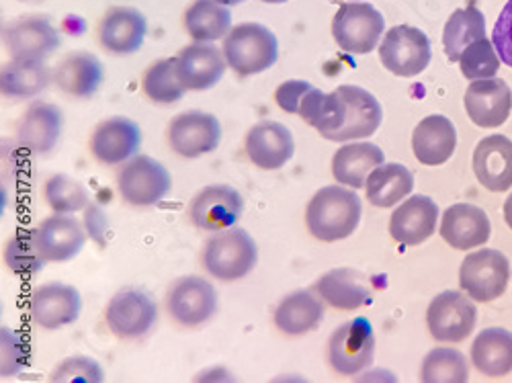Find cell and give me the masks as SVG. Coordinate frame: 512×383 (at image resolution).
<instances>
[{"instance_id":"1","label":"cell","mask_w":512,"mask_h":383,"mask_svg":"<svg viewBox=\"0 0 512 383\" xmlns=\"http://www.w3.org/2000/svg\"><path fill=\"white\" fill-rule=\"evenodd\" d=\"M363 214V203L355 191L345 187L320 189L306 207V228L312 238L332 244L349 238Z\"/></svg>"},{"instance_id":"2","label":"cell","mask_w":512,"mask_h":383,"mask_svg":"<svg viewBox=\"0 0 512 383\" xmlns=\"http://www.w3.org/2000/svg\"><path fill=\"white\" fill-rule=\"evenodd\" d=\"M259 250L252 236L242 228H228L213 234L203 248V267L218 281L230 283L252 273Z\"/></svg>"},{"instance_id":"3","label":"cell","mask_w":512,"mask_h":383,"mask_svg":"<svg viewBox=\"0 0 512 383\" xmlns=\"http://www.w3.org/2000/svg\"><path fill=\"white\" fill-rule=\"evenodd\" d=\"M224 58L242 78L269 70L279 56L277 37L261 23H242L224 37Z\"/></svg>"},{"instance_id":"4","label":"cell","mask_w":512,"mask_h":383,"mask_svg":"<svg viewBox=\"0 0 512 383\" xmlns=\"http://www.w3.org/2000/svg\"><path fill=\"white\" fill-rule=\"evenodd\" d=\"M383 31H386V21L369 3L340 5L332 19V37L336 46L355 56L373 52Z\"/></svg>"},{"instance_id":"5","label":"cell","mask_w":512,"mask_h":383,"mask_svg":"<svg viewBox=\"0 0 512 383\" xmlns=\"http://www.w3.org/2000/svg\"><path fill=\"white\" fill-rule=\"evenodd\" d=\"M510 281V263L502 252L480 248L467 254L459 267V287L474 302L488 304L504 295Z\"/></svg>"},{"instance_id":"6","label":"cell","mask_w":512,"mask_h":383,"mask_svg":"<svg viewBox=\"0 0 512 383\" xmlns=\"http://www.w3.org/2000/svg\"><path fill=\"white\" fill-rule=\"evenodd\" d=\"M173 189L170 173L150 156H134L123 164L117 177V191L125 203L150 207L160 203Z\"/></svg>"},{"instance_id":"7","label":"cell","mask_w":512,"mask_h":383,"mask_svg":"<svg viewBox=\"0 0 512 383\" xmlns=\"http://www.w3.org/2000/svg\"><path fill=\"white\" fill-rule=\"evenodd\" d=\"M431 58V39L416 27L398 25L383 35L379 60L381 66H386V70L396 76L412 78L422 74L431 64Z\"/></svg>"},{"instance_id":"8","label":"cell","mask_w":512,"mask_h":383,"mask_svg":"<svg viewBox=\"0 0 512 383\" xmlns=\"http://www.w3.org/2000/svg\"><path fill=\"white\" fill-rule=\"evenodd\" d=\"M375 355V334L365 318L338 326L328 340V363L343 377H353L371 367Z\"/></svg>"},{"instance_id":"9","label":"cell","mask_w":512,"mask_h":383,"mask_svg":"<svg viewBox=\"0 0 512 383\" xmlns=\"http://www.w3.org/2000/svg\"><path fill=\"white\" fill-rule=\"evenodd\" d=\"M478 322L476 304L459 291H443L426 310V328L437 343L457 345L474 332Z\"/></svg>"},{"instance_id":"10","label":"cell","mask_w":512,"mask_h":383,"mask_svg":"<svg viewBox=\"0 0 512 383\" xmlns=\"http://www.w3.org/2000/svg\"><path fill=\"white\" fill-rule=\"evenodd\" d=\"M218 291L207 279L183 277L173 283L166 295V310L183 328H197L218 312Z\"/></svg>"},{"instance_id":"11","label":"cell","mask_w":512,"mask_h":383,"mask_svg":"<svg viewBox=\"0 0 512 383\" xmlns=\"http://www.w3.org/2000/svg\"><path fill=\"white\" fill-rule=\"evenodd\" d=\"M156 320V302L140 289H125L115 293L105 308L107 328L121 340H136L146 336L154 328Z\"/></svg>"},{"instance_id":"12","label":"cell","mask_w":512,"mask_h":383,"mask_svg":"<svg viewBox=\"0 0 512 383\" xmlns=\"http://www.w3.org/2000/svg\"><path fill=\"white\" fill-rule=\"evenodd\" d=\"M168 146L183 158H199L218 150L222 125L216 115L203 111H185L168 123Z\"/></svg>"},{"instance_id":"13","label":"cell","mask_w":512,"mask_h":383,"mask_svg":"<svg viewBox=\"0 0 512 383\" xmlns=\"http://www.w3.org/2000/svg\"><path fill=\"white\" fill-rule=\"evenodd\" d=\"M82 297L76 287L66 283H44L31 291L27 314L31 322L44 330H60L78 320Z\"/></svg>"},{"instance_id":"14","label":"cell","mask_w":512,"mask_h":383,"mask_svg":"<svg viewBox=\"0 0 512 383\" xmlns=\"http://www.w3.org/2000/svg\"><path fill=\"white\" fill-rule=\"evenodd\" d=\"M5 46L13 60L44 62L60 46V33L48 17L25 15L5 27Z\"/></svg>"},{"instance_id":"15","label":"cell","mask_w":512,"mask_h":383,"mask_svg":"<svg viewBox=\"0 0 512 383\" xmlns=\"http://www.w3.org/2000/svg\"><path fill=\"white\" fill-rule=\"evenodd\" d=\"M242 211L244 199L230 185H209L201 189L189 205L193 226L207 232H222L232 228L240 220Z\"/></svg>"},{"instance_id":"16","label":"cell","mask_w":512,"mask_h":383,"mask_svg":"<svg viewBox=\"0 0 512 383\" xmlns=\"http://www.w3.org/2000/svg\"><path fill=\"white\" fill-rule=\"evenodd\" d=\"M142 146L140 125L127 117L103 119L91 136L89 148L95 160L103 166L123 164L136 156Z\"/></svg>"},{"instance_id":"17","label":"cell","mask_w":512,"mask_h":383,"mask_svg":"<svg viewBox=\"0 0 512 383\" xmlns=\"http://www.w3.org/2000/svg\"><path fill=\"white\" fill-rule=\"evenodd\" d=\"M33 240L46 263H68L87 242V230L70 214H56L33 230Z\"/></svg>"},{"instance_id":"18","label":"cell","mask_w":512,"mask_h":383,"mask_svg":"<svg viewBox=\"0 0 512 383\" xmlns=\"http://www.w3.org/2000/svg\"><path fill=\"white\" fill-rule=\"evenodd\" d=\"M465 111L478 127L492 130L506 123L512 111V91L502 78L474 80L465 91Z\"/></svg>"},{"instance_id":"19","label":"cell","mask_w":512,"mask_h":383,"mask_svg":"<svg viewBox=\"0 0 512 383\" xmlns=\"http://www.w3.org/2000/svg\"><path fill=\"white\" fill-rule=\"evenodd\" d=\"M248 160L261 170L283 168L295 152V142L285 125L277 121H261L250 127L244 138Z\"/></svg>"},{"instance_id":"20","label":"cell","mask_w":512,"mask_h":383,"mask_svg":"<svg viewBox=\"0 0 512 383\" xmlns=\"http://www.w3.org/2000/svg\"><path fill=\"white\" fill-rule=\"evenodd\" d=\"M226 68L224 52L201 41H195L177 54V74L187 91L213 89L224 78Z\"/></svg>"},{"instance_id":"21","label":"cell","mask_w":512,"mask_h":383,"mask_svg":"<svg viewBox=\"0 0 512 383\" xmlns=\"http://www.w3.org/2000/svg\"><path fill=\"white\" fill-rule=\"evenodd\" d=\"M439 207L426 195L408 197L390 218V236L404 246H420L437 230Z\"/></svg>"},{"instance_id":"22","label":"cell","mask_w":512,"mask_h":383,"mask_svg":"<svg viewBox=\"0 0 512 383\" xmlns=\"http://www.w3.org/2000/svg\"><path fill=\"white\" fill-rule=\"evenodd\" d=\"M490 232L492 226L486 211L469 203L451 205L441 220V238L453 250H472L484 246L490 240Z\"/></svg>"},{"instance_id":"23","label":"cell","mask_w":512,"mask_h":383,"mask_svg":"<svg viewBox=\"0 0 512 383\" xmlns=\"http://www.w3.org/2000/svg\"><path fill=\"white\" fill-rule=\"evenodd\" d=\"M146 17L132 7H113L99 23V44L119 56L134 54L146 37Z\"/></svg>"},{"instance_id":"24","label":"cell","mask_w":512,"mask_h":383,"mask_svg":"<svg viewBox=\"0 0 512 383\" xmlns=\"http://www.w3.org/2000/svg\"><path fill=\"white\" fill-rule=\"evenodd\" d=\"M336 93L345 101V125L332 142H351L365 140L373 136L383 119V111L379 101L365 89L355 84H343Z\"/></svg>"},{"instance_id":"25","label":"cell","mask_w":512,"mask_h":383,"mask_svg":"<svg viewBox=\"0 0 512 383\" xmlns=\"http://www.w3.org/2000/svg\"><path fill=\"white\" fill-rule=\"evenodd\" d=\"M60 134H62V111L56 105L44 103V101L33 103L25 111L17 127L19 144L37 156L50 154L56 148Z\"/></svg>"},{"instance_id":"26","label":"cell","mask_w":512,"mask_h":383,"mask_svg":"<svg viewBox=\"0 0 512 383\" xmlns=\"http://www.w3.org/2000/svg\"><path fill=\"white\" fill-rule=\"evenodd\" d=\"M474 173L492 193L512 187V142L506 136H488L474 150Z\"/></svg>"},{"instance_id":"27","label":"cell","mask_w":512,"mask_h":383,"mask_svg":"<svg viewBox=\"0 0 512 383\" xmlns=\"http://www.w3.org/2000/svg\"><path fill=\"white\" fill-rule=\"evenodd\" d=\"M457 146V132L445 115L424 117L412 134V152L424 166L445 164Z\"/></svg>"},{"instance_id":"28","label":"cell","mask_w":512,"mask_h":383,"mask_svg":"<svg viewBox=\"0 0 512 383\" xmlns=\"http://www.w3.org/2000/svg\"><path fill=\"white\" fill-rule=\"evenodd\" d=\"M103 78V64L89 52H72L64 56L54 70V82L58 84V89L78 99L93 97L99 91Z\"/></svg>"},{"instance_id":"29","label":"cell","mask_w":512,"mask_h":383,"mask_svg":"<svg viewBox=\"0 0 512 383\" xmlns=\"http://www.w3.org/2000/svg\"><path fill=\"white\" fill-rule=\"evenodd\" d=\"M386 162L383 150L371 142L345 144L332 156V177L351 189H363L369 175Z\"/></svg>"},{"instance_id":"30","label":"cell","mask_w":512,"mask_h":383,"mask_svg":"<svg viewBox=\"0 0 512 383\" xmlns=\"http://www.w3.org/2000/svg\"><path fill=\"white\" fill-rule=\"evenodd\" d=\"M316 293L340 312H351L371 302V289L365 277L353 269H334L324 273L316 283Z\"/></svg>"},{"instance_id":"31","label":"cell","mask_w":512,"mask_h":383,"mask_svg":"<svg viewBox=\"0 0 512 383\" xmlns=\"http://www.w3.org/2000/svg\"><path fill=\"white\" fill-rule=\"evenodd\" d=\"M324 318V304L308 289L293 291L279 302L273 320L279 332L287 336H304L320 326Z\"/></svg>"},{"instance_id":"32","label":"cell","mask_w":512,"mask_h":383,"mask_svg":"<svg viewBox=\"0 0 512 383\" xmlns=\"http://www.w3.org/2000/svg\"><path fill=\"white\" fill-rule=\"evenodd\" d=\"M474 367L492 379L512 373V332L504 328L482 330L472 345Z\"/></svg>"},{"instance_id":"33","label":"cell","mask_w":512,"mask_h":383,"mask_svg":"<svg viewBox=\"0 0 512 383\" xmlns=\"http://www.w3.org/2000/svg\"><path fill=\"white\" fill-rule=\"evenodd\" d=\"M412 191H414V177L410 175V170L404 164H398V162H392V164L383 162L373 170L365 183L367 201L379 209L398 205V201H402L404 197H410Z\"/></svg>"},{"instance_id":"34","label":"cell","mask_w":512,"mask_h":383,"mask_svg":"<svg viewBox=\"0 0 512 383\" xmlns=\"http://www.w3.org/2000/svg\"><path fill=\"white\" fill-rule=\"evenodd\" d=\"M187 33L201 44H211L230 33L232 13L216 0H193L183 15Z\"/></svg>"},{"instance_id":"35","label":"cell","mask_w":512,"mask_h":383,"mask_svg":"<svg viewBox=\"0 0 512 383\" xmlns=\"http://www.w3.org/2000/svg\"><path fill=\"white\" fill-rule=\"evenodd\" d=\"M486 37V17L482 11L474 5H469L465 9H457L445 29H443V48L445 56L451 62H459L461 54L474 44V41H480Z\"/></svg>"},{"instance_id":"36","label":"cell","mask_w":512,"mask_h":383,"mask_svg":"<svg viewBox=\"0 0 512 383\" xmlns=\"http://www.w3.org/2000/svg\"><path fill=\"white\" fill-rule=\"evenodd\" d=\"M50 84V70L41 60H11L0 74V89L13 99H31Z\"/></svg>"},{"instance_id":"37","label":"cell","mask_w":512,"mask_h":383,"mask_svg":"<svg viewBox=\"0 0 512 383\" xmlns=\"http://www.w3.org/2000/svg\"><path fill=\"white\" fill-rule=\"evenodd\" d=\"M144 95L158 105H173L183 99L185 87L177 74V56L156 60L142 78Z\"/></svg>"},{"instance_id":"38","label":"cell","mask_w":512,"mask_h":383,"mask_svg":"<svg viewBox=\"0 0 512 383\" xmlns=\"http://www.w3.org/2000/svg\"><path fill=\"white\" fill-rule=\"evenodd\" d=\"M467 377V361L455 349H435L422 361L420 379L424 383H465Z\"/></svg>"},{"instance_id":"39","label":"cell","mask_w":512,"mask_h":383,"mask_svg":"<svg viewBox=\"0 0 512 383\" xmlns=\"http://www.w3.org/2000/svg\"><path fill=\"white\" fill-rule=\"evenodd\" d=\"M44 199L54 214H76L89 205V191L68 175H54L44 185Z\"/></svg>"},{"instance_id":"40","label":"cell","mask_w":512,"mask_h":383,"mask_svg":"<svg viewBox=\"0 0 512 383\" xmlns=\"http://www.w3.org/2000/svg\"><path fill=\"white\" fill-rule=\"evenodd\" d=\"M5 265L19 277H33L44 269V259L35 246L33 230L17 232L5 244Z\"/></svg>"},{"instance_id":"41","label":"cell","mask_w":512,"mask_h":383,"mask_svg":"<svg viewBox=\"0 0 512 383\" xmlns=\"http://www.w3.org/2000/svg\"><path fill=\"white\" fill-rule=\"evenodd\" d=\"M459 70L467 80H486L494 78L500 70V56L496 54V48L488 37L474 41L461 58H459Z\"/></svg>"},{"instance_id":"42","label":"cell","mask_w":512,"mask_h":383,"mask_svg":"<svg viewBox=\"0 0 512 383\" xmlns=\"http://www.w3.org/2000/svg\"><path fill=\"white\" fill-rule=\"evenodd\" d=\"M52 383H103L105 371L103 367L84 355L64 359L50 375Z\"/></svg>"},{"instance_id":"43","label":"cell","mask_w":512,"mask_h":383,"mask_svg":"<svg viewBox=\"0 0 512 383\" xmlns=\"http://www.w3.org/2000/svg\"><path fill=\"white\" fill-rule=\"evenodd\" d=\"M0 340H3V365H0V375L13 377L27 363V347L11 328L0 330Z\"/></svg>"},{"instance_id":"44","label":"cell","mask_w":512,"mask_h":383,"mask_svg":"<svg viewBox=\"0 0 512 383\" xmlns=\"http://www.w3.org/2000/svg\"><path fill=\"white\" fill-rule=\"evenodd\" d=\"M314 87L306 80H287L283 82L281 87H277L275 91V103L279 109H283L289 115H297L300 113V107L306 99V95L312 91Z\"/></svg>"},{"instance_id":"45","label":"cell","mask_w":512,"mask_h":383,"mask_svg":"<svg viewBox=\"0 0 512 383\" xmlns=\"http://www.w3.org/2000/svg\"><path fill=\"white\" fill-rule=\"evenodd\" d=\"M492 44L500 56V62L512 68V0H508L500 17L496 19Z\"/></svg>"},{"instance_id":"46","label":"cell","mask_w":512,"mask_h":383,"mask_svg":"<svg viewBox=\"0 0 512 383\" xmlns=\"http://www.w3.org/2000/svg\"><path fill=\"white\" fill-rule=\"evenodd\" d=\"M504 222L512 230V195L504 201Z\"/></svg>"},{"instance_id":"47","label":"cell","mask_w":512,"mask_h":383,"mask_svg":"<svg viewBox=\"0 0 512 383\" xmlns=\"http://www.w3.org/2000/svg\"><path fill=\"white\" fill-rule=\"evenodd\" d=\"M216 3H220V5H224V7H232V5L244 3V0H216Z\"/></svg>"},{"instance_id":"48","label":"cell","mask_w":512,"mask_h":383,"mask_svg":"<svg viewBox=\"0 0 512 383\" xmlns=\"http://www.w3.org/2000/svg\"><path fill=\"white\" fill-rule=\"evenodd\" d=\"M263 3H269V5H281V3H287V0H263Z\"/></svg>"},{"instance_id":"49","label":"cell","mask_w":512,"mask_h":383,"mask_svg":"<svg viewBox=\"0 0 512 383\" xmlns=\"http://www.w3.org/2000/svg\"><path fill=\"white\" fill-rule=\"evenodd\" d=\"M25 3H41V0H25Z\"/></svg>"}]
</instances>
